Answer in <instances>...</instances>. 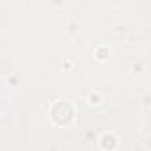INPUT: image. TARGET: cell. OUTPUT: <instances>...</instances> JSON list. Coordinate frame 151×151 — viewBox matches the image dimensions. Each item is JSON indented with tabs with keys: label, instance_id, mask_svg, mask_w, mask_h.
I'll return each instance as SVG.
<instances>
[{
	"label": "cell",
	"instance_id": "6da1fadb",
	"mask_svg": "<svg viewBox=\"0 0 151 151\" xmlns=\"http://www.w3.org/2000/svg\"><path fill=\"white\" fill-rule=\"evenodd\" d=\"M50 114H52V119H53L57 124H69L71 119H73L75 110H73L71 103H68V101H57V103L52 107Z\"/></svg>",
	"mask_w": 151,
	"mask_h": 151
},
{
	"label": "cell",
	"instance_id": "277c9868",
	"mask_svg": "<svg viewBox=\"0 0 151 151\" xmlns=\"http://www.w3.org/2000/svg\"><path fill=\"white\" fill-rule=\"evenodd\" d=\"M91 103H100V96L98 94H91V100H89Z\"/></svg>",
	"mask_w": 151,
	"mask_h": 151
},
{
	"label": "cell",
	"instance_id": "3957f363",
	"mask_svg": "<svg viewBox=\"0 0 151 151\" xmlns=\"http://www.w3.org/2000/svg\"><path fill=\"white\" fill-rule=\"evenodd\" d=\"M98 59H100V60H105V59H107V57H105V50H103V48H100V50H98Z\"/></svg>",
	"mask_w": 151,
	"mask_h": 151
},
{
	"label": "cell",
	"instance_id": "7a4b0ae2",
	"mask_svg": "<svg viewBox=\"0 0 151 151\" xmlns=\"http://www.w3.org/2000/svg\"><path fill=\"white\" fill-rule=\"evenodd\" d=\"M101 147H103L105 151H114V149L117 147V139H116L114 135H110V133H105V135L101 137Z\"/></svg>",
	"mask_w": 151,
	"mask_h": 151
}]
</instances>
